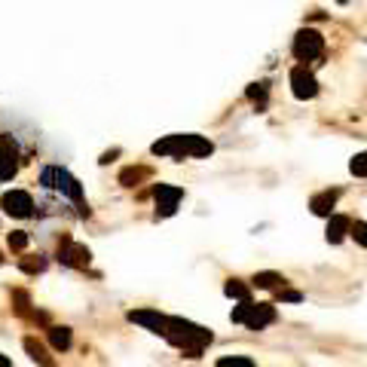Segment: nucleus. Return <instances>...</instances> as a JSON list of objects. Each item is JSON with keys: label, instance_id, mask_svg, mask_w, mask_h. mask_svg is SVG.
<instances>
[{"label": "nucleus", "instance_id": "9b49d317", "mask_svg": "<svg viewBox=\"0 0 367 367\" xmlns=\"http://www.w3.org/2000/svg\"><path fill=\"white\" fill-rule=\"evenodd\" d=\"M129 321H135V325L147 327V331H153V334H163L165 316L159 309H132V312H129Z\"/></svg>", "mask_w": 367, "mask_h": 367}, {"label": "nucleus", "instance_id": "a878e982", "mask_svg": "<svg viewBox=\"0 0 367 367\" xmlns=\"http://www.w3.org/2000/svg\"><path fill=\"white\" fill-rule=\"evenodd\" d=\"M0 367H13V361H10V358H6V355H3V352H0Z\"/></svg>", "mask_w": 367, "mask_h": 367}, {"label": "nucleus", "instance_id": "1a4fd4ad", "mask_svg": "<svg viewBox=\"0 0 367 367\" xmlns=\"http://www.w3.org/2000/svg\"><path fill=\"white\" fill-rule=\"evenodd\" d=\"M153 196H156V218H172V214L178 211L181 199H184V190L172 187V184H156Z\"/></svg>", "mask_w": 367, "mask_h": 367}, {"label": "nucleus", "instance_id": "b1692460", "mask_svg": "<svg viewBox=\"0 0 367 367\" xmlns=\"http://www.w3.org/2000/svg\"><path fill=\"white\" fill-rule=\"evenodd\" d=\"M349 233L355 236V242H361L364 248H367V224H364V220H355V224L349 227Z\"/></svg>", "mask_w": 367, "mask_h": 367}, {"label": "nucleus", "instance_id": "393cba45", "mask_svg": "<svg viewBox=\"0 0 367 367\" xmlns=\"http://www.w3.org/2000/svg\"><path fill=\"white\" fill-rule=\"evenodd\" d=\"M279 300H285V303H300V300H303V294H300V291L279 288Z\"/></svg>", "mask_w": 367, "mask_h": 367}, {"label": "nucleus", "instance_id": "39448f33", "mask_svg": "<svg viewBox=\"0 0 367 367\" xmlns=\"http://www.w3.org/2000/svg\"><path fill=\"white\" fill-rule=\"evenodd\" d=\"M321 49H325V37H321L316 28H303V31H297L294 43H291V52H294V58H300V61H312V58H318V56H321Z\"/></svg>", "mask_w": 367, "mask_h": 367}, {"label": "nucleus", "instance_id": "20e7f679", "mask_svg": "<svg viewBox=\"0 0 367 367\" xmlns=\"http://www.w3.org/2000/svg\"><path fill=\"white\" fill-rule=\"evenodd\" d=\"M40 184L46 190H58L61 196H67V199H74V202H83V187H80V181L74 178L67 168H58V165H46L43 172H40Z\"/></svg>", "mask_w": 367, "mask_h": 367}, {"label": "nucleus", "instance_id": "5701e85b", "mask_svg": "<svg viewBox=\"0 0 367 367\" xmlns=\"http://www.w3.org/2000/svg\"><path fill=\"white\" fill-rule=\"evenodd\" d=\"M10 248H13V251H25V248H28V233H22V229L10 233Z\"/></svg>", "mask_w": 367, "mask_h": 367}, {"label": "nucleus", "instance_id": "4be33fe9", "mask_svg": "<svg viewBox=\"0 0 367 367\" xmlns=\"http://www.w3.org/2000/svg\"><path fill=\"white\" fill-rule=\"evenodd\" d=\"M266 92H270V89H266V83H251L245 95H248L251 101H260V107H263V101H266Z\"/></svg>", "mask_w": 367, "mask_h": 367}, {"label": "nucleus", "instance_id": "423d86ee", "mask_svg": "<svg viewBox=\"0 0 367 367\" xmlns=\"http://www.w3.org/2000/svg\"><path fill=\"white\" fill-rule=\"evenodd\" d=\"M291 92H294V98H300V101H309V98L318 95V80L306 65H297L294 71H291Z\"/></svg>", "mask_w": 367, "mask_h": 367}, {"label": "nucleus", "instance_id": "2eb2a0df", "mask_svg": "<svg viewBox=\"0 0 367 367\" xmlns=\"http://www.w3.org/2000/svg\"><path fill=\"white\" fill-rule=\"evenodd\" d=\"M49 343H52V349H56V352H67V349H71V343H74L71 327H65V325L49 327Z\"/></svg>", "mask_w": 367, "mask_h": 367}, {"label": "nucleus", "instance_id": "f257e3e1", "mask_svg": "<svg viewBox=\"0 0 367 367\" xmlns=\"http://www.w3.org/2000/svg\"><path fill=\"white\" fill-rule=\"evenodd\" d=\"M163 336L168 343H174L178 349L187 352V358H199L202 349L214 340V334L209 327H199L187 318H178V316H165V325H163Z\"/></svg>", "mask_w": 367, "mask_h": 367}, {"label": "nucleus", "instance_id": "aec40b11", "mask_svg": "<svg viewBox=\"0 0 367 367\" xmlns=\"http://www.w3.org/2000/svg\"><path fill=\"white\" fill-rule=\"evenodd\" d=\"M214 367H254V361L245 355H224V358H218Z\"/></svg>", "mask_w": 367, "mask_h": 367}, {"label": "nucleus", "instance_id": "f03ea898", "mask_svg": "<svg viewBox=\"0 0 367 367\" xmlns=\"http://www.w3.org/2000/svg\"><path fill=\"white\" fill-rule=\"evenodd\" d=\"M153 156H209V153L214 150V144L209 141V138H202V135H168L163 138V141H156L153 144Z\"/></svg>", "mask_w": 367, "mask_h": 367}, {"label": "nucleus", "instance_id": "ddd939ff", "mask_svg": "<svg viewBox=\"0 0 367 367\" xmlns=\"http://www.w3.org/2000/svg\"><path fill=\"white\" fill-rule=\"evenodd\" d=\"M336 199H340V190H325V193L312 196L309 209H312V214H318V218H331V211H334Z\"/></svg>", "mask_w": 367, "mask_h": 367}, {"label": "nucleus", "instance_id": "7ed1b4c3", "mask_svg": "<svg viewBox=\"0 0 367 367\" xmlns=\"http://www.w3.org/2000/svg\"><path fill=\"white\" fill-rule=\"evenodd\" d=\"M229 318H233L236 325L251 327V331H263L266 325H272V321H275V309H272V303H251V300H245V303L236 306Z\"/></svg>", "mask_w": 367, "mask_h": 367}, {"label": "nucleus", "instance_id": "f3484780", "mask_svg": "<svg viewBox=\"0 0 367 367\" xmlns=\"http://www.w3.org/2000/svg\"><path fill=\"white\" fill-rule=\"evenodd\" d=\"M254 285L257 288H266V291H279V288H285V275H279V272H257L254 275Z\"/></svg>", "mask_w": 367, "mask_h": 367}, {"label": "nucleus", "instance_id": "4468645a", "mask_svg": "<svg viewBox=\"0 0 367 367\" xmlns=\"http://www.w3.org/2000/svg\"><path fill=\"white\" fill-rule=\"evenodd\" d=\"M25 352H28V355L34 358V361L40 364V367H56V361L49 358V352H46V346H43L40 340H34V336H25Z\"/></svg>", "mask_w": 367, "mask_h": 367}, {"label": "nucleus", "instance_id": "dca6fc26", "mask_svg": "<svg viewBox=\"0 0 367 367\" xmlns=\"http://www.w3.org/2000/svg\"><path fill=\"white\" fill-rule=\"evenodd\" d=\"M224 294H227V297H233V300H239V303L251 300V288L245 285L242 279H229L227 285H224Z\"/></svg>", "mask_w": 367, "mask_h": 367}, {"label": "nucleus", "instance_id": "6ab92c4d", "mask_svg": "<svg viewBox=\"0 0 367 367\" xmlns=\"http://www.w3.org/2000/svg\"><path fill=\"white\" fill-rule=\"evenodd\" d=\"M19 266H22L25 272H43V270H46V257H43V254H37V257H22Z\"/></svg>", "mask_w": 367, "mask_h": 367}, {"label": "nucleus", "instance_id": "412c9836", "mask_svg": "<svg viewBox=\"0 0 367 367\" xmlns=\"http://www.w3.org/2000/svg\"><path fill=\"white\" fill-rule=\"evenodd\" d=\"M349 172L355 174V178H367V150L358 153V156L352 159V163H349Z\"/></svg>", "mask_w": 367, "mask_h": 367}, {"label": "nucleus", "instance_id": "0eeeda50", "mask_svg": "<svg viewBox=\"0 0 367 367\" xmlns=\"http://www.w3.org/2000/svg\"><path fill=\"white\" fill-rule=\"evenodd\" d=\"M0 209L10 214V218H31L34 214V199L25 190H6L0 196Z\"/></svg>", "mask_w": 367, "mask_h": 367}, {"label": "nucleus", "instance_id": "6e6552de", "mask_svg": "<svg viewBox=\"0 0 367 367\" xmlns=\"http://www.w3.org/2000/svg\"><path fill=\"white\" fill-rule=\"evenodd\" d=\"M89 260H92V251L86 248V245H76V242L67 239V236L61 239V245H58V263L71 266V270H86Z\"/></svg>", "mask_w": 367, "mask_h": 367}, {"label": "nucleus", "instance_id": "9d476101", "mask_svg": "<svg viewBox=\"0 0 367 367\" xmlns=\"http://www.w3.org/2000/svg\"><path fill=\"white\" fill-rule=\"evenodd\" d=\"M19 172V147L10 135H0V184L13 181Z\"/></svg>", "mask_w": 367, "mask_h": 367}, {"label": "nucleus", "instance_id": "a211bd4d", "mask_svg": "<svg viewBox=\"0 0 367 367\" xmlns=\"http://www.w3.org/2000/svg\"><path fill=\"white\" fill-rule=\"evenodd\" d=\"M144 178H150V168H126V172L120 174V184L122 187H135V184H141Z\"/></svg>", "mask_w": 367, "mask_h": 367}, {"label": "nucleus", "instance_id": "bb28decb", "mask_svg": "<svg viewBox=\"0 0 367 367\" xmlns=\"http://www.w3.org/2000/svg\"><path fill=\"white\" fill-rule=\"evenodd\" d=\"M0 263H3V254H0Z\"/></svg>", "mask_w": 367, "mask_h": 367}, {"label": "nucleus", "instance_id": "f8f14e48", "mask_svg": "<svg viewBox=\"0 0 367 367\" xmlns=\"http://www.w3.org/2000/svg\"><path fill=\"white\" fill-rule=\"evenodd\" d=\"M349 227H352V220L346 218V214H331V218H327V233H325L327 242L340 245L349 236Z\"/></svg>", "mask_w": 367, "mask_h": 367}]
</instances>
